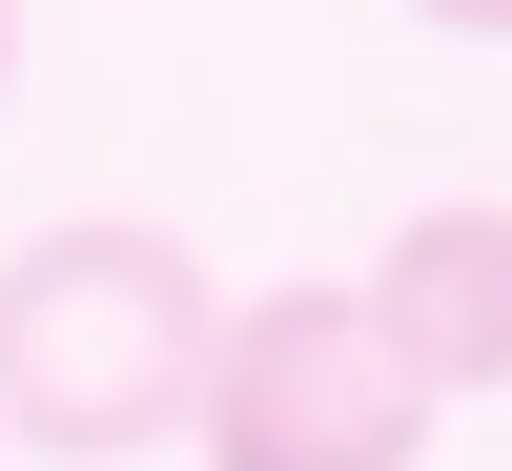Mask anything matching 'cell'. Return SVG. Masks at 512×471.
Here are the masks:
<instances>
[{
	"label": "cell",
	"mask_w": 512,
	"mask_h": 471,
	"mask_svg": "<svg viewBox=\"0 0 512 471\" xmlns=\"http://www.w3.org/2000/svg\"><path fill=\"white\" fill-rule=\"evenodd\" d=\"M205 328H226V287H205L185 226H144V205L21 226L0 246V451H62V471L185 451Z\"/></svg>",
	"instance_id": "cell-1"
},
{
	"label": "cell",
	"mask_w": 512,
	"mask_h": 471,
	"mask_svg": "<svg viewBox=\"0 0 512 471\" xmlns=\"http://www.w3.org/2000/svg\"><path fill=\"white\" fill-rule=\"evenodd\" d=\"M185 451H205V471H410V451H431V390L369 349L349 287H267V308L205 328Z\"/></svg>",
	"instance_id": "cell-2"
},
{
	"label": "cell",
	"mask_w": 512,
	"mask_h": 471,
	"mask_svg": "<svg viewBox=\"0 0 512 471\" xmlns=\"http://www.w3.org/2000/svg\"><path fill=\"white\" fill-rule=\"evenodd\" d=\"M349 308H369V349H390L431 410L451 390H512V205H410Z\"/></svg>",
	"instance_id": "cell-3"
},
{
	"label": "cell",
	"mask_w": 512,
	"mask_h": 471,
	"mask_svg": "<svg viewBox=\"0 0 512 471\" xmlns=\"http://www.w3.org/2000/svg\"><path fill=\"white\" fill-rule=\"evenodd\" d=\"M410 21H431V41H512V0H410Z\"/></svg>",
	"instance_id": "cell-4"
},
{
	"label": "cell",
	"mask_w": 512,
	"mask_h": 471,
	"mask_svg": "<svg viewBox=\"0 0 512 471\" xmlns=\"http://www.w3.org/2000/svg\"><path fill=\"white\" fill-rule=\"evenodd\" d=\"M0 103H21V0H0Z\"/></svg>",
	"instance_id": "cell-5"
}]
</instances>
